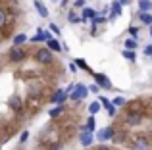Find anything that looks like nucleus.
Wrapping results in <instances>:
<instances>
[{
    "instance_id": "f257e3e1",
    "label": "nucleus",
    "mask_w": 152,
    "mask_h": 150,
    "mask_svg": "<svg viewBox=\"0 0 152 150\" xmlns=\"http://www.w3.org/2000/svg\"><path fill=\"white\" fill-rule=\"evenodd\" d=\"M52 52H54V50H50L48 46H46V48H39L37 54H35V60H37L39 64H52V60H54Z\"/></svg>"
},
{
    "instance_id": "f03ea898",
    "label": "nucleus",
    "mask_w": 152,
    "mask_h": 150,
    "mask_svg": "<svg viewBox=\"0 0 152 150\" xmlns=\"http://www.w3.org/2000/svg\"><path fill=\"white\" fill-rule=\"evenodd\" d=\"M87 94H89V89H87L83 83H77V85H75V90L71 92V100H85Z\"/></svg>"
},
{
    "instance_id": "7ed1b4c3",
    "label": "nucleus",
    "mask_w": 152,
    "mask_h": 150,
    "mask_svg": "<svg viewBox=\"0 0 152 150\" xmlns=\"http://www.w3.org/2000/svg\"><path fill=\"white\" fill-rule=\"evenodd\" d=\"M133 148L135 150H150L148 139H146V137H142V135H137L133 139Z\"/></svg>"
},
{
    "instance_id": "20e7f679",
    "label": "nucleus",
    "mask_w": 152,
    "mask_h": 150,
    "mask_svg": "<svg viewBox=\"0 0 152 150\" xmlns=\"http://www.w3.org/2000/svg\"><path fill=\"white\" fill-rule=\"evenodd\" d=\"M25 56H27V52L21 48V46L14 44V48L10 50V60L12 62H21V60H25Z\"/></svg>"
},
{
    "instance_id": "39448f33",
    "label": "nucleus",
    "mask_w": 152,
    "mask_h": 150,
    "mask_svg": "<svg viewBox=\"0 0 152 150\" xmlns=\"http://www.w3.org/2000/svg\"><path fill=\"white\" fill-rule=\"evenodd\" d=\"M93 77H94V83H96L100 89H112V81L104 73H94Z\"/></svg>"
},
{
    "instance_id": "423d86ee",
    "label": "nucleus",
    "mask_w": 152,
    "mask_h": 150,
    "mask_svg": "<svg viewBox=\"0 0 152 150\" xmlns=\"http://www.w3.org/2000/svg\"><path fill=\"white\" fill-rule=\"evenodd\" d=\"M79 141H81L83 146H89V144L93 143V131H91V129L87 127V125L81 129V137H79Z\"/></svg>"
},
{
    "instance_id": "0eeeda50",
    "label": "nucleus",
    "mask_w": 152,
    "mask_h": 150,
    "mask_svg": "<svg viewBox=\"0 0 152 150\" xmlns=\"http://www.w3.org/2000/svg\"><path fill=\"white\" fill-rule=\"evenodd\" d=\"M66 100H67V90L64 89H58L54 92V96H52V104H64Z\"/></svg>"
},
{
    "instance_id": "6e6552de",
    "label": "nucleus",
    "mask_w": 152,
    "mask_h": 150,
    "mask_svg": "<svg viewBox=\"0 0 152 150\" xmlns=\"http://www.w3.org/2000/svg\"><path fill=\"white\" fill-rule=\"evenodd\" d=\"M125 121H127V125L135 127V125H139V123L142 121V116H141V114H137V112H131V114H127Z\"/></svg>"
},
{
    "instance_id": "1a4fd4ad",
    "label": "nucleus",
    "mask_w": 152,
    "mask_h": 150,
    "mask_svg": "<svg viewBox=\"0 0 152 150\" xmlns=\"http://www.w3.org/2000/svg\"><path fill=\"white\" fill-rule=\"evenodd\" d=\"M115 137V131H114V127H104L100 133H98V139L100 141H110V139H114Z\"/></svg>"
},
{
    "instance_id": "9d476101",
    "label": "nucleus",
    "mask_w": 152,
    "mask_h": 150,
    "mask_svg": "<svg viewBox=\"0 0 152 150\" xmlns=\"http://www.w3.org/2000/svg\"><path fill=\"white\" fill-rule=\"evenodd\" d=\"M121 6H123V4L119 2V0H115V2H112V14H110V19L118 17V15L121 14Z\"/></svg>"
},
{
    "instance_id": "9b49d317",
    "label": "nucleus",
    "mask_w": 152,
    "mask_h": 150,
    "mask_svg": "<svg viewBox=\"0 0 152 150\" xmlns=\"http://www.w3.org/2000/svg\"><path fill=\"white\" fill-rule=\"evenodd\" d=\"M33 4H35V8L39 10V14H41V17H48V10H46V6H45V4L41 2V0H35Z\"/></svg>"
},
{
    "instance_id": "f8f14e48",
    "label": "nucleus",
    "mask_w": 152,
    "mask_h": 150,
    "mask_svg": "<svg viewBox=\"0 0 152 150\" xmlns=\"http://www.w3.org/2000/svg\"><path fill=\"white\" fill-rule=\"evenodd\" d=\"M10 108H12V110H18V112H19V110L23 108L21 98H19V96H12V98H10Z\"/></svg>"
},
{
    "instance_id": "ddd939ff",
    "label": "nucleus",
    "mask_w": 152,
    "mask_h": 150,
    "mask_svg": "<svg viewBox=\"0 0 152 150\" xmlns=\"http://www.w3.org/2000/svg\"><path fill=\"white\" fill-rule=\"evenodd\" d=\"M139 19H141V23H145V25H152V15L148 12H139Z\"/></svg>"
},
{
    "instance_id": "4468645a",
    "label": "nucleus",
    "mask_w": 152,
    "mask_h": 150,
    "mask_svg": "<svg viewBox=\"0 0 152 150\" xmlns=\"http://www.w3.org/2000/svg\"><path fill=\"white\" fill-rule=\"evenodd\" d=\"M46 46H48L50 50H54V52H60V50H62V46H60V42L56 41V39H48V41H46Z\"/></svg>"
},
{
    "instance_id": "2eb2a0df",
    "label": "nucleus",
    "mask_w": 152,
    "mask_h": 150,
    "mask_svg": "<svg viewBox=\"0 0 152 150\" xmlns=\"http://www.w3.org/2000/svg\"><path fill=\"white\" fill-rule=\"evenodd\" d=\"M139 10L141 12H150L152 10V0H139Z\"/></svg>"
},
{
    "instance_id": "dca6fc26",
    "label": "nucleus",
    "mask_w": 152,
    "mask_h": 150,
    "mask_svg": "<svg viewBox=\"0 0 152 150\" xmlns=\"http://www.w3.org/2000/svg\"><path fill=\"white\" fill-rule=\"evenodd\" d=\"M96 10H93V8H83V19H93L96 17Z\"/></svg>"
},
{
    "instance_id": "f3484780",
    "label": "nucleus",
    "mask_w": 152,
    "mask_h": 150,
    "mask_svg": "<svg viewBox=\"0 0 152 150\" xmlns=\"http://www.w3.org/2000/svg\"><path fill=\"white\" fill-rule=\"evenodd\" d=\"M100 108H102V102H100V100H98V102H93V104L89 106V112L94 116V114H98V112H100Z\"/></svg>"
},
{
    "instance_id": "a211bd4d",
    "label": "nucleus",
    "mask_w": 152,
    "mask_h": 150,
    "mask_svg": "<svg viewBox=\"0 0 152 150\" xmlns=\"http://www.w3.org/2000/svg\"><path fill=\"white\" fill-rule=\"evenodd\" d=\"M25 41H27V37H25L23 33H19V35H15V37H14V44H15V46H21Z\"/></svg>"
},
{
    "instance_id": "6ab92c4d",
    "label": "nucleus",
    "mask_w": 152,
    "mask_h": 150,
    "mask_svg": "<svg viewBox=\"0 0 152 150\" xmlns=\"http://www.w3.org/2000/svg\"><path fill=\"white\" fill-rule=\"evenodd\" d=\"M62 112H64V104H56V108H52V110H50V117L60 116Z\"/></svg>"
},
{
    "instance_id": "aec40b11",
    "label": "nucleus",
    "mask_w": 152,
    "mask_h": 150,
    "mask_svg": "<svg viewBox=\"0 0 152 150\" xmlns=\"http://www.w3.org/2000/svg\"><path fill=\"white\" fill-rule=\"evenodd\" d=\"M123 58L129 60V62H135V52H133V50H129V48H125V50H123Z\"/></svg>"
},
{
    "instance_id": "412c9836",
    "label": "nucleus",
    "mask_w": 152,
    "mask_h": 150,
    "mask_svg": "<svg viewBox=\"0 0 152 150\" xmlns=\"http://www.w3.org/2000/svg\"><path fill=\"white\" fill-rule=\"evenodd\" d=\"M125 48L135 50V48H137V41H135V39H127V41H125Z\"/></svg>"
},
{
    "instance_id": "4be33fe9",
    "label": "nucleus",
    "mask_w": 152,
    "mask_h": 150,
    "mask_svg": "<svg viewBox=\"0 0 152 150\" xmlns=\"http://www.w3.org/2000/svg\"><path fill=\"white\" fill-rule=\"evenodd\" d=\"M67 19H69L71 23H77V21H83V17H79L75 12H69V15H67Z\"/></svg>"
},
{
    "instance_id": "5701e85b",
    "label": "nucleus",
    "mask_w": 152,
    "mask_h": 150,
    "mask_svg": "<svg viewBox=\"0 0 152 150\" xmlns=\"http://www.w3.org/2000/svg\"><path fill=\"white\" fill-rule=\"evenodd\" d=\"M112 102H114V106H115V108H119V106H123V104H125V98H123V96H115Z\"/></svg>"
},
{
    "instance_id": "b1692460",
    "label": "nucleus",
    "mask_w": 152,
    "mask_h": 150,
    "mask_svg": "<svg viewBox=\"0 0 152 150\" xmlns=\"http://www.w3.org/2000/svg\"><path fill=\"white\" fill-rule=\"evenodd\" d=\"M4 25H6V12L0 8V29H2Z\"/></svg>"
},
{
    "instance_id": "393cba45",
    "label": "nucleus",
    "mask_w": 152,
    "mask_h": 150,
    "mask_svg": "<svg viewBox=\"0 0 152 150\" xmlns=\"http://www.w3.org/2000/svg\"><path fill=\"white\" fill-rule=\"evenodd\" d=\"M87 127H89L91 131H94V127H96V121H94V117H89V121H87Z\"/></svg>"
},
{
    "instance_id": "a878e982",
    "label": "nucleus",
    "mask_w": 152,
    "mask_h": 150,
    "mask_svg": "<svg viewBox=\"0 0 152 150\" xmlns=\"http://www.w3.org/2000/svg\"><path fill=\"white\" fill-rule=\"evenodd\" d=\"M102 21H106L102 15H96V17H93V25H98V23H102Z\"/></svg>"
},
{
    "instance_id": "bb28decb",
    "label": "nucleus",
    "mask_w": 152,
    "mask_h": 150,
    "mask_svg": "<svg viewBox=\"0 0 152 150\" xmlns=\"http://www.w3.org/2000/svg\"><path fill=\"white\" fill-rule=\"evenodd\" d=\"M27 137H29V131H23V133H21V137H19V143H25Z\"/></svg>"
},
{
    "instance_id": "cd10ccee",
    "label": "nucleus",
    "mask_w": 152,
    "mask_h": 150,
    "mask_svg": "<svg viewBox=\"0 0 152 150\" xmlns=\"http://www.w3.org/2000/svg\"><path fill=\"white\" fill-rule=\"evenodd\" d=\"M73 6H75V8H85V0H75Z\"/></svg>"
},
{
    "instance_id": "c85d7f7f",
    "label": "nucleus",
    "mask_w": 152,
    "mask_h": 150,
    "mask_svg": "<svg viewBox=\"0 0 152 150\" xmlns=\"http://www.w3.org/2000/svg\"><path fill=\"white\" fill-rule=\"evenodd\" d=\"M75 64H77V68H83V69H85V68H87V64H85V60H77V62H75Z\"/></svg>"
},
{
    "instance_id": "c756f323",
    "label": "nucleus",
    "mask_w": 152,
    "mask_h": 150,
    "mask_svg": "<svg viewBox=\"0 0 152 150\" xmlns=\"http://www.w3.org/2000/svg\"><path fill=\"white\" fill-rule=\"evenodd\" d=\"M98 89H100V87H98V85H93V87H89V90H91V92H94V94L98 92Z\"/></svg>"
},
{
    "instance_id": "7c9ffc66",
    "label": "nucleus",
    "mask_w": 152,
    "mask_h": 150,
    "mask_svg": "<svg viewBox=\"0 0 152 150\" xmlns=\"http://www.w3.org/2000/svg\"><path fill=\"white\" fill-rule=\"evenodd\" d=\"M145 54H146V56H152V46H146V48H145Z\"/></svg>"
},
{
    "instance_id": "2f4dec72",
    "label": "nucleus",
    "mask_w": 152,
    "mask_h": 150,
    "mask_svg": "<svg viewBox=\"0 0 152 150\" xmlns=\"http://www.w3.org/2000/svg\"><path fill=\"white\" fill-rule=\"evenodd\" d=\"M50 29H52V31H54V33H56V35H58V33H60V29H58V27H56V25H54V23H50Z\"/></svg>"
},
{
    "instance_id": "473e14b6",
    "label": "nucleus",
    "mask_w": 152,
    "mask_h": 150,
    "mask_svg": "<svg viewBox=\"0 0 152 150\" xmlns=\"http://www.w3.org/2000/svg\"><path fill=\"white\" fill-rule=\"evenodd\" d=\"M96 150H112V148L106 146V144H100V146H96Z\"/></svg>"
},
{
    "instance_id": "72a5a7b5",
    "label": "nucleus",
    "mask_w": 152,
    "mask_h": 150,
    "mask_svg": "<svg viewBox=\"0 0 152 150\" xmlns=\"http://www.w3.org/2000/svg\"><path fill=\"white\" fill-rule=\"evenodd\" d=\"M69 71H77V64H69Z\"/></svg>"
},
{
    "instance_id": "f704fd0d",
    "label": "nucleus",
    "mask_w": 152,
    "mask_h": 150,
    "mask_svg": "<svg viewBox=\"0 0 152 150\" xmlns=\"http://www.w3.org/2000/svg\"><path fill=\"white\" fill-rule=\"evenodd\" d=\"M119 2H121V4H123V6H127V4H129V2H131V0H119Z\"/></svg>"
},
{
    "instance_id": "c9c22d12",
    "label": "nucleus",
    "mask_w": 152,
    "mask_h": 150,
    "mask_svg": "<svg viewBox=\"0 0 152 150\" xmlns=\"http://www.w3.org/2000/svg\"><path fill=\"white\" fill-rule=\"evenodd\" d=\"M150 37H152V25H150Z\"/></svg>"
}]
</instances>
